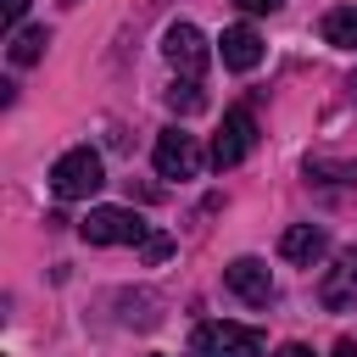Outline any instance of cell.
Here are the masks:
<instances>
[{
    "mask_svg": "<svg viewBox=\"0 0 357 357\" xmlns=\"http://www.w3.org/2000/svg\"><path fill=\"white\" fill-rule=\"evenodd\" d=\"M167 106H173L178 117H195V112L206 106V95H201V84H195V78H178V84L167 89Z\"/></svg>",
    "mask_w": 357,
    "mask_h": 357,
    "instance_id": "13",
    "label": "cell"
},
{
    "mask_svg": "<svg viewBox=\"0 0 357 357\" xmlns=\"http://www.w3.org/2000/svg\"><path fill=\"white\" fill-rule=\"evenodd\" d=\"M240 6H245V11H257V17H262V11H279V6H284V0H240Z\"/></svg>",
    "mask_w": 357,
    "mask_h": 357,
    "instance_id": "16",
    "label": "cell"
},
{
    "mask_svg": "<svg viewBox=\"0 0 357 357\" xmlns=\"http://www.w3.org/2000/svg\"><path fill=\"white\" fill-rule=\"evenodd\" d=\"M100 184H106V162H100V151H89V145L61 151L56 167H50V190H56L61 201H89Z\"/></svg>",
    "mask_w": 357,
    "mask_h": 357,
    "instance_id": "1",
    "label": "cell"
},
{
    "mask_svg": "<svg viewBox=\"0 0 357 357\" xmlns=\"http://www.w3.org/2000/svg\"><path fill=\"white\" fill-rule=\"evenodd\" d=\"M251 151H257V117H251L245 106L223 112V128L212 134V167H218V173H223V167H240Z\"/></svg>",
    "mask_w": 357,
    "mask_h": 357,
    "instance_id": "4",
    "label": "cell"
},
{
    "mask_svg": "<svg viewBox=\"0 0 357 357\" xmlns=\"http://www.w3.org/2000/svg\"><path fill=\"white\" fill-rule=\"evenodd\" d=\"M351 95H357V78H351Z\"/></svg>",
    "mask_w": 357,
    "mask_h": 357,
    "instance_id": "19",
    "label": "cell"
},
{
    "mask_svg": "<svg viewBox=\"0 0 357 357\" xmlns=\"http://www.w3.org/2000/svg\"><path fill=\"white\" fill-rule=\"evenodd\" d=\"M78 234L89 245H145L151 240V229H145V218L134 206H89V218L78 223Z\"/></svg>",
    "mask_w": 357,
    "mask_h": 357,
    "instance_id": "2",
    "label": "cell"
},
{
    "mask_svg": "<svg viewBox=\"0 0 357 357\" xmlns=\"http://www.w3.org/2000/svg\"><path fill=\"white\" fill-rule=\"evenodd\" d=\"M318 301H324L329 312H340V307L357 301V245L340 251V257L324 268V279H318Z\"/></svg>",
    "mask_w": 357,
    "mask_h": 357,
    "instance_id": "8",
    "label": "cell"
},
{
    "mask_svg": "<svg viewBox=\"0 0 357 357\" xmlns=\"http://www.w3.org/2000/svg\"><path fill=\"white\" fill-rule=\"evenodd\" d=\"M329 357H357V340H335V351Z\"/></svg>",
    "mask_w": 357,
    "mask_h": 357,
    "instance_id": "17",
    "label": "cell"
},
{
    "mask_svg": "<svg viewBox=\"0 0 357 357\" xmlns=\"http://www.w3.org/2000/svg\"><path fill=\"white\" fill-rule=\"evenodd\" d=\"M324 251H329V234H324L318 223H290V229L279 234V257H284V262H301V268H312Z\"/></svg>",
    "mask_w": 357,
    "mask_h": 357,
    "instance_id": "10",
    "label": "cell"
},
{
    "mask_svg": "<svg viewBox=\"0 0 357 357\" xmlns=\"http://www.w3.org/2000/svg\"><path fill=\"white\" fill-rule=\"evenodd\" d=\"M201 145H195V134H184V128H162L156 134V173L162 178H195L201 173Z\"/></svg>",
    "mask_w": 357,
    "mask_h": 357,
    "instance_id": "5",
    "label": "cell"
},
{
    "mask_svg": "<svg viewBox=\"0 0 357 357\" xmlns=\"http://www.w3.org/2000/svg\"><path fill=\"white\" fill-rule=\"evenodd\" d=\"M195 357H262V335L251 324H201L195 329Z\"/></svg>",
    "mask_w": 357,
    "mask_h": 357,
    "instance_id": "3",
    "label": "cell"
},
{
    "mask_svg": "<svg viewBox=\"0 0 357 357\" xmlns=\"http://www.w3.org/2000/svg\"><path fill=\"white\" fill-rule=\"evenodd\" d=\"M324 39L340 45V50H357V6H335L324 17Z\"/></svg>",
    "mask_w": 357,
    "mask_h": 357,
    "instance_id": "12",
    "label": "cell"
},
{
    "mask_svg": "<svg viewBox=\"0 0 357 357\" xmlns=\"http://www.w3.org/2000/svg\"><path fill=\"white\" fill-rule=\"evenodd\" d=\"M218 56H223V67H229V73H251V67L262 61V33H257L251 22H234V28H223Z\"/></svg>",
    "mask_w": 357,
    "mask_h": 357,
    "instance_id": "9",
    "label": "cell"
},
{
    "mask_svg": "<svg viewBox=\"0 0 357 357\" xmlns=\"http://www.w3.org/2000/svg\"><path fill=\"white\" fill-rule=\"evenodd\" d=\"M223 284H229L240 301H251V307H268V301H273V273H268L262 257H234V262L223 268Z\"/></svg>",
    "mask_w": 357,
    "mask_h": 357,
    "instance_id": "7",
    "label": "cell"
},
{
    "mask_svg": "<svg viewBox=\"0 0 357 357\" xmlns=\"http://www.w3.org/2000/svg\"><path fill=\"white\" fill-rule=\"evenodd\" d=\"M22 11H28V0H0V17H6V28H11V33H17Z\"/></svg>",
    "mask_w": 357,
    "mask_h": 357,
    "instance_id": "15",
    "label": "cell"
},
{
    "mask_svg": "<svg viewBox=\"0 0 357 357\" xmlns=\"http://www.w3.org/2000/svg\"><path fill=\"white\" fill-rule=\"evenodd\" d=\"M273 357H312V351H307V346H296V340H290V346H279V351H273Z\"/></svg>",
    "mask_w": 357,
    "mask_h": 357,
    "instance_id": "18",
    "label": "cell"
},
{
    "mask_svg": "<svg viewBox=\"0 0 357 357\" xmlns=\"http://www.w3.org/2000/svg\"><path fill=\"white\" fill-rule=\"evenodd\" d=\"M139 257H145V262H162V257H173V234H151V240L139 245Z\"/></svg>",
    "mask_w": 357,
    "mask_h": 357,
    "instance_id": "14",
    "label": "cell"
},
{
    "mask_svg": "<svg viewBox=\"0 0 357 357\" xmlns=\"http://www.w3.org/2000/svg\"><path fill=\"white\" fill-rule=\"evenodd\" d=\"M45 45H50V33H45V28H17L6 56H11V67H33V61L45 56Z\"/></svg>",
    "mask_w": 357,
    "mask_h": 357,
    "instance_id": "11",
    "label": "cell"
},
{
    "mask_svg": "<svg viewBox=\"0 0 357 357\" xmlns=\"http://www.w3.org/2000/svg\"><path fill=\"white\" fill-rule=\"evenodd\" d=\"M162 56H167L184 78H195V84H201V73H206V56H212V50H206V39H201V28H195V22H173V28L162 33Z\"/></svg>",
    "mask_w": 357,
    "mask_h": 357,
    "instance_id": "6",
    "label": "cell"
}]
</instances>
